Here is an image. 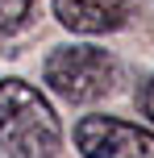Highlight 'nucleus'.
<instances>
[{
  "label": "nucleus",
  "mask_w": 154,
  "mask_h": 158,
  "mask_svg": "<svg viewBox=\"0 0 154 158\" xmlns=\"http://www.w3.org/2000/svg\"><path fill=\"white\" fill-rule=\"evenodd\" d=\"M0 150L4 158H58L63 150L50 100L25 79H0Z\"/></svg>",
  "instance_id": "obj_1"
},
{
  "label": "nucleus",
  "mask_w": 154,
  "mask_h": 158,
  "mask_svg": "<svg viewBox=\"0 0 154 158\" xmlns=\"http://www.w3.org/2000/svg\"><path fill=\"white\" fill-rule=\"evenodd\" d=\"M42 79L67 104H96L117 83V58L100 46H58L50 50Z\"/></svg>",
  "instance_id": "obj_2"
},
{
  "label": "nucleus",
  "mask_w": 154,
  "mask_h": 158,
  "mask_svg": "<svg viewBox=\"0 0 154 158\" xmlns=\"http://www.w3.org/2000/svg\"><path fill=\"white\" fill-rule=\"evenodd\" d=\"M75 146L83 158H154V129L117 117H83L75 125Z\"/></svg>",
  "instance_id": "obj_3"
},
{
  "label": "nucleus",
  "mask_w": 154,
  "mask_h": 158,
  "mask_svg": "<svg viewBox=\"0 0 154 158\" xmlns=\"http://www.w3.org/2000/svg\"><path fill=\"white\" fill-rule=\"evenodd\" d=\"M138 0H54V17L71 33H113L133 17Z\"/></svg>",
  "instance_id": "obj_4"
},
{
  "label": "nucleus",
  "mask_w": 154,
  "mask_h": 158,
  "mask_svg": "<svg viewBox=\"0 0 154 158\" xmlns=\"http://www.w3.org/2000/svg\"><path fill=\"white\" fill-rule=\"evenodd\" d=\"M29 8H33V0H0V38L21 29L29 21Z\"/></svg>",
  "instance_id": "obj_5"
},
{
  "label": "nucleus",
  "mask_w": 154,
  "mask_h": 158,
  "mask_svg": "<svg viewBox=\"0 0 154 158\" xmlns=\"http://www.w3.org/2000/svg\"><path fill=\"white\" fill-rule=\"evenodd\" d=\"M142 112L154 121V75L146 79V87H142Z\"/></svg>",
  "instance_id": "obj_6"
}]
</instances>
